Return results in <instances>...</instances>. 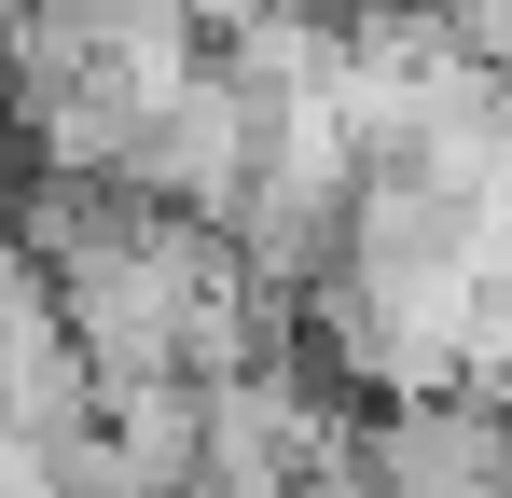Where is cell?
<instances>
[{
    "mask_svg": "<svg viewBox=\"0 0 512 498\" xmlns=\"http://www.w3.org/2000/svg\"><path fill=\"white\" fill-rule=\"evenodd\" d=\"M97 429V374L70 319H56V291L28 277V263H0V443H28V457H70Z\"/></svg>",
    "mask_w": 512,
    "mask_h": 498,
    "instance_id": "277c9868",
    "label": "cell"
},
{
    "mask_svg": "<svg viewBox=\"0 0 512 498\" xmlns=\"http://www.w3.org/2000/svg\"><path fill=\"white\" fill-rule=\"evenodd\" d=\"M263 153H277V111H263L222 56H194V70L153 97L139 153H125V194H139V208H167V222H194V236H222V222L250 208Z\"/></svg>",
    "mask_w": 512,
    "mask_h": 498,
    "instance_id": "7a4b0ae2",
    "label": "cell"
},
{
    "mask_svg": "<svg viewBox=\"0 0 512 498\" xmlns=\"http://www.w3.org/2000/svg\"><path fill=\"white\" fill-rule=\"evenodd\" d=\"M180 14H194V28H250L263 0H180Z\"/></svg>",
    "mask_w": 512,
    "mask_h": 498,
    "instance_id": "8992f818",
    "label": "cell"
},
{
    "mask_svg": "<svg viewBox=\"0 0 512 498\" xmlns=\"http://www.w3.org/2000/svg\"><path fill=\"white\" fill-rule=\"evenodd\" d=\"M499 83H512V56H499Z\"/></svg>",
    "mask_w": 512,
    "mask_h": 498,
    "instance_id": "ba28073f",
    "label": "cell"
},
{
    "mask_svg": "<svg viewBox=\"0 0 512 498\" xmlns=\"http://www.w3.org/2000/svg\"><path fill=\"white\" fill-rule=\"evenodd\" d=\"M360 471L374 498H499L512 485V415L471 388H416V402L360 415Z\"/></svg>",
    "mask_w": 512,
    "mask_h": 498,
    "instance_id": "3957f363",
    "label": "cell"
},
{
    "mask_svg": "<svg viewBox=\"0 0 512 498\" xmlns=\"http://www.w3.org/2000/svg\"><path fill=\"white\" fill-rule=\"evenodd\" d=\"M14 263L56 291L97 402L180 388L194 319L236 305V249L194 236V222H167V208H139L125 180H28V194H14Z\"/></svg>",
    "mask_w": 512,
    "mask_h": 498,
    "instance_id": "6da1fadb",
    "label": "cell"
},
{
    "mask_svg": "<svg viewBox=\"0 0 512 498\" xmlns=\"http://www.w3.org/2000/svg\"><path fill=\"white\" fill-rule=\"evenodd\" d=\"M14 14H28V0H0V28H14Z\"/></svg>",
    "mask_w": 512,
    "mask_h": 498,
    "instance_id": "52a82bcc",
    "label": "cell"
},
{
    "mask_svg": "<svg viewBox=\"0 0 512 498\" xmlns=\"http://www.w3.org/2000/svg\"><path fill=\"white\" fill-rule=\"evenodd\" d=\"M471 291L512 305V125H499V153H485V180H471Z\"/></svg>",
    "mask_w": 512,
    "mask_h": 498,
    "instance_id": "5b68a950",
    "label": "cell"
}]
</instances>
